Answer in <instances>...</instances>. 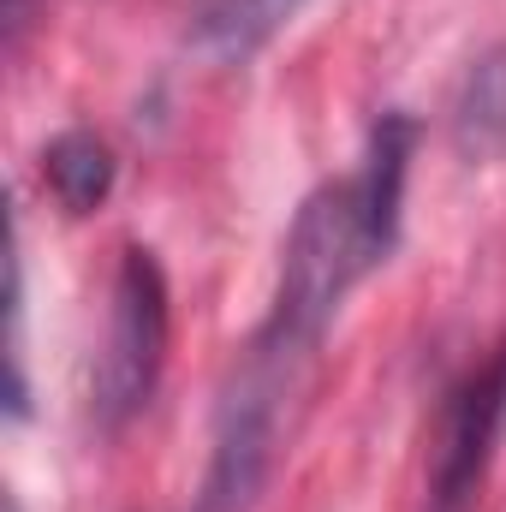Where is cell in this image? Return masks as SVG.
<instances>
[{
  "mask_svg": "<svg viewBox=\"0 0 506 512\" xmlns=\"http://www.w3.org/2000/svg\"><path fill=\"white\" fill-rule=\"evenodd\" d=\"M411 120L405 114H381L364 149V167L310 191L286 251H280V286H274V310L256 328L262 340L316 358L322 334L334 328L346 292L376 268L399 239V203H405V167H411Z\"/></svg>",
  "mask_w": 506,
  "mask_h": 512,
  "instance_id": "6da1fadb",
  "label": "cell"
},
{
  "mask_svg": "<svg viewBox=\"0 0 506 512\" xmlns=\"http://www.w3.org/2000/svg\"><path fill=\"white\" fill-rule=\"evenodd\" d=\"M298 352L274 346L256 334L239 358V370L221 387L215 405V447H209V471L191 512H251L256 495L268 489V471L280 459V429H286V405L304 382Z\"/></svg>",
  "mask_w": 506,
  "mask_h": 512,
  "instance_id": "7a4b0ae2",
  "label": "cell"
},
{
  "mask_svg": "<svg viewBox=\"0 0 506 512\" xmlns=\"http://www.w3.org/2000/svg\"><path fill=\"white\" fill-rule=\"evenodd\" d=\"M167 274L161 262L131 245L114 274V298H108V334L96 352V376H90V411L102 429H126L131 417L155 399L161 370H167Z\"/></svg>",
  "mask_w": 506,
  "mask_h": 512,
  "instance_id": "3957f363",
  "label": "cell"
},
{
  "mask_svg": "<svg viewBox=\"0 0 506 512\" xmlns=\"http://www.w3.org/2000/svg\"><path fill=\"white\" fill-rule=\"evenodd\" d=\"M501 429H506V364H495L489 376L459 382L441 405L429 483H423V512H477Z\"/></svg>",
  "mask_w": 506,
  "mask_h": 512,
  "instance_id": "277c9868",
  "label": "cell"
},
{
  "mask_svg": "<svg viewBox=\"0 0 506 512\" xmlns=\"http://www.w3.org/2000/svg\"><path fill=\"white\" fill-rule=\"evenodd\" d=\"M304 6L310 0H203L191 12L185 48L203 66H251Z\"/></svg>",
  "mask_w": 506,
  "mask_h": 512,
  "instance_id": "5b68a950",
  "label": "cell"
},
{
  "mask_svg": "<svg viewBox=\"0 0 506 512\" xmlns=\"http://www.w3.org/2000/svg\"><path fill=\"white\" fill-rule=\"evenodd\" d=\"M114 173H120V161H114L108 137H96V131H84V126L60 131V137L42 149V185H48V197H54L66 215L102 209L108 191H114Z\"/></svg>",
  "mask_w": 506,
  "mask_h": 512,
  "instance_id": "8992f818",
  "label": "cell"
},
{
  "mask_svg": "<svg viewBox=\"0 0 506 512\" xmlns=\"http://www.w3.org/2000/svg\"><path fill=\"white\" fill-rule=\"evenodd\" d=\"M453 149L465 161H489L506 149V42L483 48L453 96Z\"/></svg>",
  "mask_w": 506,
  "mask_h": 512,
  "instance_id": "52a82bcc",
  "label": "cell"
},
{
  "mask_svg": "<svg viewBox=\"0 0 506 512\" xmlns=\"http://www.w3.org/2000/svg\"><path fill=\"white\" fill-rule=\"evenodd\" d=\"M6 512H24V507H18V501H6Z\"/></svg>",
  "mask_w": 506,
  "mask_h": 512,
  "instance_id": "ba28073f",
  "label": "cell"
}]
</instances>
